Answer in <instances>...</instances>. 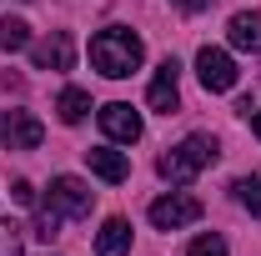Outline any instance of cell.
<instances>
[{
  "mask_svg": "<svg viewBox=\"0 0 261 256\" xmlns=\"http://www.w3.org/2000/svg\"><path fill=\"white\" fill-rule=\"evenodd\" d=\"M96 251H100V256H126V251H130V221L111 216V221L96 231Z\"/></svg>",
  "mask_w": 261,
  "mask_h": 256,
  "instance_id": "12",
  "label": "cell"
},
{
  "mask_svg": "<svg viewBox=\"0 0 261 256\" xmlns=\"http://www.w3.org/2000/svg\"><path fill=\"white\" fill-rule=\"evenodd\" d=\"M176 5H181V10H186V15H196V10H206V5H211V0H176Z\"/></svg>",
  "mask_w": 261,
  "mask_h": 256,
  "instance_id": "20",
  "label": "cell"
},
{
  "mask_svg": "<svg viewBox=\"0 0 261 256\" xmlns=\"http://www.w3.org/2000/svg\"><path fill=\"white\" fill-rule=\"evenodd\" d=\"M251 131H256V136H261V111H256V116H251Z\"/></svg>",
  "mask_w": 261,
  "mask_h": 256,
  "instance_id": "21",
  "label": "cell"
},
{
  "mask_svg": "<svg viewBox=\"0 0 261 256\" xmlns=\"http://www.w3.org/2000/svg\"><path fill=\"white\" fill-rule=\"evenodd\" d=\"M86 161H91V171H96L100 181H111V186L130 176V161L121 156V151H111V146H91V151H86Z\"/></svg>",
  "mask_w": 261,
  "mask_h": 256,
  "instance_id": "10",
  "label": "cell"
},
{
  "mask_svg": "<svg viewBox=\"0 0 261 256\" xmlns=\"http://www.w3.org/2000/svg\"><path fill=\"white\" fill-rule=\"evenodd\" d=\"M236 196H241V206H246V211L261 221V176H246V181H236Z\"/></svg>",
  "mask_w": 261,
  "mask_h": 256,
  "instance_id": "15",
  "label": "cell"
},
{
  "mask_svg": "<svg viewBox=\"0 0 261 256\" xmlns=\"http://www.w3.org/2000/svg\"><path fill=\"white\" fill-rule=\"evenodd\" d=\"M196 75H201L206 91H231V86H236V61H231L226 50H216V45H201Z\"/></svg>",
  "mask_w": 261,
  "mask_h": 256,
  "instance_id": "5",
  "label": "cell"
},
{
  "mask_svg": "<svg viewBox=\"0 0 261 256\" xmlns=\"http://www.w3.org/2000/svg\"><path fill=\"white\" fill-rule=\"evenodd\" d=\"M141 61H146V45H141V35L126 31V25H111V31H100L96 40H91V65H96L100 75H111V81H126Z\"/></svg>",
  "mask_w": 261,
  "mask_h": 256,
  "instance_id": "1",
  "label": "cell"
},
{
  "mask_svg": "<svg viewBox=\"0 0 261 256\" xmlns=\"http://www.w3.org/2000/svg\"><path fill=\"white\" fill-rule=\"evenodd\" d=\"M56 111H61L65 126H75V121H86V111H91V96H86V91H75V86H65L61 100H56Z\"/></svg>",
  "mask_w": 261,
  "mask_h": 256,
  "instance_id": "13",
  "label": "cell"
},
{
  "mask_svg": "<svg viewBox=\"0 0 261 256\" xmlns=\"http://www.w3.org/2000/svg\"><path fill=\"white\" fill-rule=\"evenodd\" d=\"M231 45L236 50H261V10H241V15H231Z\"/></svg>",
  "mask_w": 261,
  "mask_h": 256,
  "instance_id": "11",
  "label": "cell"
},
{
  "mask_svg": "<svg viewBox=\"0 0 261 256\" xmlns=\"http://www.w3.org/2000/svg\"><path fill=\"white\" fill-rule=\"evenodd\" d=\"M31 56H35V70H65L70 65V35L56 31L50 40H35Z\"/></svg>",
  "mask_w": 261,
  "mask_h": 256,
  "instance_id": "9",
  "label": "cell"
},
{
  "mask_svg": "<svg viewBox=\"0 0 261 256\" xmlns=\"http://www.w3.org/2000/svg\"><path fill=\"white\" fill-rule=\"evenodd\" d=\"M176 70H181V65H176V61H166L161 70H156V81H151V91H146L151 111H161V116H171V111L181 106V86H176Z\"/></svg>",
  "mask_w": 261,
  "mask_h": 256,
  "instance_id": "8",
  "label": "cell"
},
{
  "mask_svg": "<svg viewBox=\"0 0 261 256\" xmlns=\"http://www.w3.org/2000/svg\"><path fill=\"white\" fill-rule=\"evenodd\" d=\"M0 256H20V226L0 221Z\"/></svg>",
  "mask_w": 261,
  "mask_h": 256,
  "instance_id": "17",
  "label": "cell"
},
{
  "mask_svg": "<svg viewBox=\"0 0 261 256\" xmlns=\"http://www.w3.org/2000/svg\"><path fill=\"white\" fill-rule=\"evenodd\" d=\"M91 201H96V196L86 191V181H75V176H56L45 206L61 211V216H91Z\"/></svg>",
  "mask_w": 261,
  "mask_h": 256,
  "instance_id": "6",
  "label": "cell"
},
{
  "mask_svg": "<svg viewBox=\"0 0 261 256\" xmlns=\"http://www.w3.org/2000/svg\"><path fill=\"white\" fill-rule=\"evenodd\" d=\"M186 256H226V241H221V236H196Z\"/></svg>",
  "mask_w": 261,
  "mask_h": 256,
  "instance_id": "18",
  "label": "cell"
},
{
  "mask_svg": "<svg viewBox=\"0 0 261 256\" xmlns=\"http://www.w3.org/2000/svg\"><path fill=\"white\" fill-rule=\"evenodd\" d=\"M40 136H45V126L31 111H0V146L5 151H35Z\"/></svg>",
  "mask_w": 261,
  "mask_h": 256,
  "instance_id": "3",
  "label": "cell"
},
{
  "mask_svg": "<svg viewBox=\"0 0 261 256\" xmlns=\"http://www.w3.org/2000/svg\"><path fill=\"white\" fill-rule=\"evenodd\" d=\"M35 236H40V241H50V236H61V211H50V206H40V211H35Z\"/></svg>",
  "mask_w": 261,
  "mask_h": 256,
  "instance_id": "16",
  "label": "cell"
},
{
  "mask_svg": "<svg viewBox=\"0 0 261 256\" xmlns=\"http://www.w3.org/2000/svg\"><path fill=\"white\" fill-rule=\"evenodd\" d=\"M100 131L111 136V141H141V116L130 111L126 100H111V106H100Z\"/></svg>",
  "mask_w": 261,
  "mask_h": 256,
  "instance_id": "7",
  "label": "cell"
},
{
  "mask_svg": "<svg viewBox=\"0 0 261 256\" xmlns=\"http://www.w3.org/2000/svg\"><path fill=\"white\" fill-rule=\"evenodd\" d=\"M216 161V141L211 136H186L176 151H166L161 161H156V171H161L166 181H176V186H186L191 176H201L206 166Z\"/></svg>",
  "mask_w": 261,
  "mask_h": 256,
  "instance_id": "2",
  "label": "cell"
},
{
  "mask_svg": "<svg viewBox=\"0 0 261 256\" xmlns=\"http://www.w3.org/2000/svg\"><path fill=\"white\" fill-rule=\"evenodd\" d=\"M10 196H15V201H20V206H31V201H35V191H31V181H15V191H10Z\"/></svg>",
  "mask_w": 261,
  "mask_h": 256,
  "instance_id": "19",
  "label": "cell"
},
{
  "mask_svg": "<svg viewBox=\"0 0 261 256\" xmlns=\"http://www.w3.org/2000/svg\"><path fill=\"white\" fill-rule=\"evenodd\" d=\"M191 221H201V201H196V196L171 191V196H161V201H151V226L181 231V226H191Z\"/></svg>",
  "mask_w": 261,
  "mask_h": 256,
  "instance_id": "4",
  "label": "cell"
},
{
  "mask_svg": "<svg viewBox=\"0 0 261 256\" xmlns=\"http://www.w3.org/2000/svg\"><path fill=\"white\" fill-rule=\"evenodd\" d=\"M25 45H31L25 20H0V50H25Z\"/></svg>",
  "mask_w": 261,
  "mask_h": 256,
  "instance_id": "14",
  "label": "cell"
}]
</instances>
